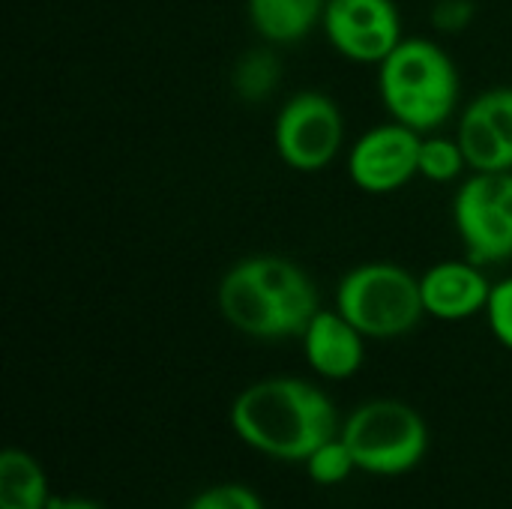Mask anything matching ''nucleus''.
<instances>
[{"label": "nucleus", "mask_w": 512, "mask_h": 509, "mask_svg": "<svg viewBox=\"0 0 512 509\" xmlns=\"http://www.w3.org/2000/svg\"><path fill=\"white\" fill-rule=\"evenodd\" d=\"M228 420L246 447L279 462H306L342 432L330 396L312 381L288 375L249 384L231 402Z\"/></svg>", "instance_id": "obj_1"}, {"label": "nucleus", "mask_w": 512, "mask_h": 509, "mask_svg": "<svg viewBox=\"0 0 512 509\" xmlns=\"http://www.w3.org/2000/svg\"><path fill=\"white\" fill-rule=\"evenodd\" d=\"M222 318L261 342L300 339L321 312L312 276L282 255H249L225 270L216 288Z\"/></svg>", "instance_id": "obj_2"}, {"label": "nucleus", "mask_w": 512, "mask_h": 509, "mask_svg": "<svg viewBox=\"0 0 512 509\" xmlns=\"http://www.w3.org/2000/svg\"><path fill=\"white\" fill-rule=\"evenodd\" d=\"M378 96L390 120L432 135L459 111V66L435 39L408 36L378 66Z\"/></svg>", "instance_id": "obj_3"}, {"label": "nucleus", "mask_w": 512, "mask_h": 509, "mask_svg": "<svg viewBox=\"0 0 512 509\" xmlns=\"http://www.w3.org/2000/svg\"><path fill=\"white\" fill-rule=\"evenodd\" d=\"M336 309L366 339H399L426 318L420 276L393 261L351 267L336 288Z\"/></svg>", "instance_id": "obj_4"}, {"label": "nucleus", "mask_w": 512, "mask_h": 509, "mask_svg": "<svg viewBox=\"0 0 512 509\" xmlns=\"http://www.w3.org/2000/svg\"><path fill=\"white\" fill-rule=\"evenodd\" d=\"M339 435L348 444L357 471L369 477L411 474L429 453L426 420L399 399H372L354 408Z\"/></svg>", "instance_id": "obj_5"}, {"label": "nucleus", "mask_w": 512, "mask_h": 509, "mask_svg": "<svg viewBox=\"0 0 512 509\" xmlns=\"http://www.w3.org/2000/svg\"><path fill=\"white\" fill-rule=\"evenodd\" d=\"M345 144V117L339 102L321 90H297L273 120V147L282 165L300 174H318L336 162Z\"/></svg>", "instance_id": "obj_6"}, {"label": "nucleus", "mask_w": 512, "mask_h": 509, "mask_svg": "<svg viewBox=\"0 0 512 509\" xmlns=\"http://www.w3.org/2000/svg\"><path fill=\"white\" fill-rule=\"evenodd\" d=\"M453 225L474 264L512 261V171L465 177L453 198Z\"/></svg>", "instance_id": "obj_7"}, {"label": "nucleus", "mask_w": 512, "mask_h": 509, "mask_svg": "<svg viewBox=\"0 0 512 509\" xmlns=\"http://www.w3.org/2000/svg\"><path fill=\"white\" fill-rule=\"evenodd\" d=\"M321 30L339 57L360 66H381L405 39L396 0H327Z\"/></svg>", "instance_id": "obj_8"}, {"label": "nucleus", "mask_w": 512, "mask_h": 509, "mask_svg": "<svg viewBox=\"0 0 512 509\" xmlns=\"http://www.w3.org/2000/svg\"><path fill=\"white\" fill-rule=\"evenodd\" d=\"M423 135L405 123H381L366 129L348 150V180L369 195H390L420 177Z\"/></svg>", "instance_id": "obj_9"}, {"label": "nucleus", "mask_w": 512, "mask_h": 509, "mask_svg": "<svg viewBox=\"0 0 512 509\" xmlns=\"http://www.w3.org/2000/svg\"><path fill=\"white\" fill-rule=\"evenodd\" d=\"M471 171H512V87L474 96L456 123Z\"/></svg>", "instance_id": "obj_10"}, {"label": "nucleus", "mask_w": 512, "mask_h": 509, "mask_svg": "<svg viewBox=\"0 0 512 509\" xmlns=\"http://www.w3.org/2000/svg\"><path fill=\"white\" fill-rule=\"evenodd\" d=\"M420 294L426 315L435 321H468L486 312L492 282L480 264L471 258L465 261H438L420 276Z\"/></svg>", "instance_id": "obj_11"}, {"label": "nucleus", "mask_w": 512, "mask_h": 509, "mask_svg": "<svg viewBox=\"0 0 512 509\" xmlns=\"http://www.w3.org/2000/svg\"><path fill=\"white\" fill-rule=\"evenodd\" d=\"M300 342L309 369L324 381H348L366 363V336L339 309H321Z\"/></svg>", "instance_id": "obj_12"}, {"label": "nucleus", "mask_w": 512, "mask_h": 509, "mask_svg": "<svg viewBox=\"0 0 512 509\" xmlns=\"http://www.w3.org/2000/svg\"><path fill=\"white\" fill-rule=\"evenodd\" d=\"M327 0H246L252 30L270 45L306 39L324 18Z\"/></svg>", "instance_id": "obj_13"}, {"label": "nucleus", "mask_w": 512, "mask_h": 509, "mask_svg": "<svg viewBox=\"0 0 512 509\" xmlns=\"http://www.w3.org/2000/svg\"><path fill=\"white\" fill-rule=\"evenodd\" d=\"M51 492L42 465L24 450L0 453V509H48Z\"/></svg>", "instance_id": "obj_14"}, {"label": "nucleus", "mask_w": 512, "mask_h": 509, "mask_svg": "<svg viewBox=\"0 0 512 509\" xmlns=\"http://www.w3.org/2000/svg\"><path fill=\"white\" fill-rule=\"evenodd\" d=\"M282 75V63L270 48H252L246 51L231 75V87L243 102H261L267 99Z\"/></svg>", "instance_id": "obj_15"}, {"label": "nucleus", "mask_w": 512, "mask_h": 509, "mask_svg": "<svg viewBox=\"0 0 512 509\" xmlns=\"http://www.w3.org/2000/svg\"><path fill=\"white\" fill-rule=\"evenodd\" d=\"M465 171H471L465 150L459 144V138H447V135H423L420 144V177L429 183H456L465 177Z\"/></svg>", "instance_id": "obj_16"}, {"label": "nucleus", "mask_w": 512, "mask_h": 509, "mask_svg": "<svg viewBox=\"0 0 512 509\" xmlns=\"http://www.w3.org/2000/svg\"><path fill=\"white\" fill-rule=\"evenodd\" d=\"M303 465H306L309 480L318 483V486H339V483H345L357 471V462H354L348 444L342 441V435H336L327 444H321Z\"/></svg>", "instance_id": "obj_17"}, {"label": "nucleus", "mask_w": 512, "mask_h": 509, "mask_svg": "<svg viewBox=\"0 0 512 509\" xmlns=\"http://www.w3.org/2000/svg\"><path fill=\"white\" fill-rule=\"evenodd\" d=\"M486 321L498 345L512 351V276L492 282V294L486 303Z\"/></svg>", "instance_id": "obj_18"}, {"label": "nucleus", "mask_w": 512, "mask_h": 509, "mask_svg": "<svg viewBox=\"0 0 512 509\" xmlns=\"http://www.w3.org/2000/svg\"><path fill=\"white\" fill-rule=\"evenodd\" d=\"M189 509H264V501L258 498L255 489L240 486V483H225L201 492Z\"/></svg>", "instance_id": "obj_19"}, {"label": "nucleus", "mask_w": 512, "mask_h": 509, "mask_svg": "<svg viewBox=\"0 0 512 509\" xmlns=\"http://www.w3.org/2000/svg\"><path fill=\"white\" fill-rule=\"evenodd\" d=\"M477 15L474 0H438L432 6V24L441 33H462Z\"/></svg>", "instance_id": "obj_20"}, {"label": "nucleus", "mask_w": 512, "mask_h": 509, "mask_svg": "<svg viewBox=\"0 0 512 509\" xmlns=\"http://www.w3.org/2000/svg\"><path fill=\"white\" fill-rule=\"evenodd\" d=\"M48 509H102L96 501L78 498V495H51Z\"/></svg>", "instance_id": "obj_21"}]
</instances>
